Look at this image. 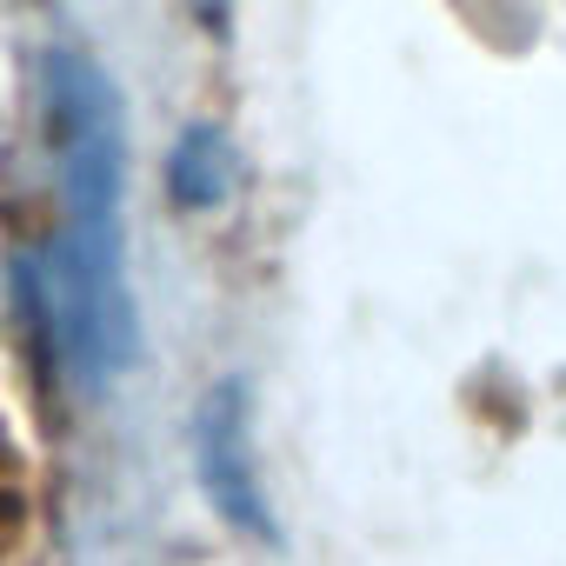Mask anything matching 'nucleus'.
<instances>
[{
	"label": "nucleus",
	"instance_id": "7ed1b4c3",
	"mask_svg": "<svg viewBox=\"0 0 566 566\" xmlns=\"http://www.w3.org/2000/svg\"><path fill=\"white\" fill-rule=\"evenodd\" d=\"M233 180H240V160H233V140L213 120H200V127H187L174 140V154H167V193L187 213H213L233 193Z\"/></svg>",
	"mask_w": 566,
	"mask_h": 566
},
{
	"label": "nucleus",
	"instance_id": "f03ea898",
	"mask_svg": "<svg viewBox=\"0 0 566 566\" xmlns=\"http://www.w3.org/2000/svg\"><path fill=\"white\" fill-rule=\"evenodd\" d=\"M200 486L213 500V513L253 539L273 533V513H266V486H260V467H253V420H247V387L240 380H220L207 400H200Z\"/></svg>",
	"mask_w": 566,
	"mask_h": 566
},
{
	"label": "nucleus",
	"instance_id": "f257e3e1",
	"mask_svg": "<svg viewBox=\"0 0 566 566\" xmlns=\"http://www.w3.org/2000/svg\"><path fill=\"white\" fill-rule=\"evenodd\" d=\"M48 87V147L67 193V227L21 260L14 287L21 307L74 380H107L134 360V294L120 273V187H127V120L114 81L74 54L54 48L41 61Z\"/></svg>",
	"mask_w": 566,
	"mask_h": 566
},
{
	"label": "nucleus",
	"instance_id": "20e7f679",
	"mask_svg": "<svg viewBox=\"0 0 566 566\" xmlns=\"http://www.w3.org/2000/svg\"><path fill=\"white\" fill-rule=\"evenodd\" d=\"M0 480H8V447H0Z\"/></svg>",
	"mask_w": 566,
	"mask_h": 566
}]
</instances>
